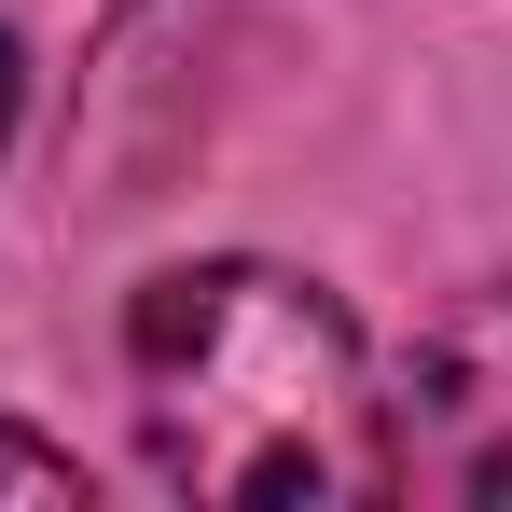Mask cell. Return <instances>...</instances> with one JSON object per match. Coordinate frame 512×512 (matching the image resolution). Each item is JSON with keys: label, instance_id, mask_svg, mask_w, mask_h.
<instances>
[{"label": "cell", "instance_id": "6da1fadb", "mask_svg": "<svg viewBox=\"0 0 512 512\" xmlns=\"http://www.w3.org/2000/svg\"><path fill=\"white\" fill-rule=\"evenodd\" d=\"M125 388H139V457L180 499H374L388 485V429L360 333L319 277L291 263H167L125 305Z\"/></svg>", "mask_w": 512, "mask_h": 512}, {"label": "cell", "instance_id": "7a4b0ae2", "mask_svg": "<svg viewBox=\"0 0 512 512\" xmlns=\"http://www.w3.org/2000/svg\"><path fill=\"white\" fill-rule=\"evenodd\" d=\"M374 429H388V485L512 499V291L443 305L402 360V388L374 402Z\"/></svg>", "mask_w": 512, "mask_h": 512}, {"label": "cell", "instance_id": "3957f363", "mask_svg": "<svg viewBox=\"0 0 512 512\" xmlns=\"http://www.w3.org/2000/svg\"><path fill=\"white\" fill-rule=\"evenodd\" d=\"M0 499H84V457H56V443L0 429Z\"/></svg>", "mask_w": 512, "mask_h": 512}, {"label": "cell", "instance_id": "277c9868", "mask_svg": "<svg viewBox=\"0 0 512 512\" xmlns=\"http://www.w3.org/2000/svg\"><path fill=\"white\" fill-rule=\"evenodd\" d=\"M14 111H28V56L0 42V153H14Z\"/></svg>", "mask_w": 512, "mask_h": 512}]
</instances>
